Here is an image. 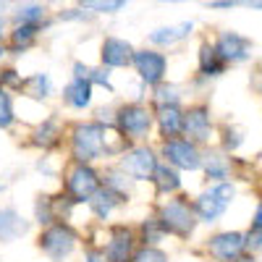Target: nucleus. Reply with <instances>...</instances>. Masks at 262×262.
<instances>
[{"mask_svg":"<svg viewBox=\"0 0 262 262\" xmlns=\"http://www.w3.org/2000/svg\"><path fill=\"white\" fill-rule=\"evenodd\" d=\"M71 147H74V158L81 165H86L105 152V128L100 123H79L74 128Z\"/></svg>","mask_w":262,"mask_h":262,"instance_id":"f257e3e1","label":"nucleus"},{"mask_svg":"<svg viewBox=\"0 0 262 262\" xmlns=\"http://www.w3.org/2000/svg\"><path fill=\"white\" fill-rule=\"evenodd\" d=\"M158 221H160L163 231L176 233V236H181V238L191 236V231H194V226H196L194 210H191L189 202H184V200H170L168 205H163Z\"/></svg>","mask_w":262,"mask_h":262,"instance_id":"f03ea898","label":"nucleus"},{"mask_svg":"<svg viewBox=\"0 0 262 262\" xmlns=\"http://www.w3.org/2000/svg\"><path fill=\"white\" fill-rule=\"evenodd\" d=\"M233 194H236V189H233L231 184H217V186H212L210 191H205L200 200H196V205H194L196 217H200V221H205V223H215L217 217L226 212V207L233 202Z\"/></svg>","mask_w":262,"mask_h":262,"instance_id":"7ed1b4c3","label":"nucleus"},{"mask_svg":"<svg viewBox=\"0 0 262 262\" xmlns=\"http://www.w3.org/2000/svg\"><path fill=\"white\" fill-rule=\"evenodd\" d=\"M116 123L121 128L123 137H131V139H144L152 128V113L147 111L144 105L139 102H131V105H123L118 116H116Z\"/></svg>","mask_w":262,"mask_h":262,"instance_id":"20e7f679","label":"nucleus"},{"mask_svg":"<svg viewBox=\"0 0 262 262\" xmlns=\"http://www.w3.org/2000/svg\"><path fill=\"white\" fill-rule=\"evenodd\" d=\"M76 247V233L69 228V226H63V223H55L50 226L45 233L39 236V249L45 252L48 257H53L55 262H60L63 257H69Z\"/></svg>","mask_w":262,"mask_h":262,"instance_id":"39448f33","label":"nucleus"},{"mask_svg":"<svg viewBox=\"0 0 262 262\" xmlns=\"http://www.w3.org/2000/svg\"><path fill=\"white\" fill-rule=\"evenodd\" d=\"M155 168H158V158L149 147L128 149L123 155V160H121V170L126 173V176H131L134 181H152Z\"/></svg>","mask_w":262,"mask_h":262,"instance_id":"423d86ee","label":"nucleus"},{"mask_svg":"<svg viewBox=\"0 0 262 262\" xmlns=\"http://www.w3.org/2000/svg\"><path fill=\"white\" fill-rule=\"evenodd\" d=\"M163 158L168 160L170 168L181 170H196L202 165V155L191 139H168L163 144Z\"/></svg>","mask_w":262,"mask_h":262,"instance_id":"0eeeda50","label":"nucleus"},{"mask_svg":"<svg viewBox=\"0 0 262 262\" xmlns=\"http://www.w3.org/2000/svg\"><path fill=\"white\" fill-rule=\"evenodd\" d=\"M137 66V74L142 76L144 84L149 86H160L163 76H165V69H168V60L163 53L158 50H134V60H131Z\"/></svg>","mask_w":262,"mask_h":262,"instance_id":"6e6552de","label":"nucleus"},{"mask_svg":"<svg viewBox=\"0 0 262 262\" xmlns=\"http://www.w3.org/2000/svg\"><path fill=\"white\" fill-rule=\"evenodd\" d=\"M247 247V236L244 233H238V231H226V233H215L210 242H207V249L215 259H221V262H233L242 257Z\"/></svg>","mask_w":262,"mask_h":262,"instance_id":"1a4fd4ad","label":"nucleus"},{"mask_svg":"<svg viewBox=\"0 0 262 262\" xmlns=\"http://www.w3.org/2000/svg\"><path fill=\"white\" fill-rule=\"evenodd\" d=\"M97 191H100V176L90 165H76L69 176V194L74 196V202H90Z\"/></svg>","mask_w":262,"mask_h":262,"instance_id":"9d476101","label":"nucleus"},{"mask_svg":"<svg viewBox=\"0 0 262 262\" xmlns=\"http://www.w3.org/2000/svg\"><path fill=\"white\" fill-rule=\"evenodd\" d=\"M249 39L242 37L238 32H223L221 37H217V45H215V53L221 55L223 63H238V60H244L249 58Z\"/></svg>","mask_w":262,"mask_h":262,"instance_id":"9b49d317","label":"nucleus"},{"mask_svg":"<svg viewBox=\"0 0 262 262\" xmlns=\"http://www.w3.org/2000/svg\"><path fill=\"white\" fill-rule=\"evenodd\" d=\"M100 58L105 66L111 69H123L134 60V48L128 45L126 39H118V37H105L102 48H100Z\"/></svg>","mask_w":262,"mask_h":262,"instance_id":"f8f14e48","label":"nucleus"},{"mask_svg":"<svg viewBox=\"0 0 262 262\" xmlns=\"http://www.w3.org/2000/svg\"><path fill=\"white\" fill-rule=\"evenodd\" d=\"M184 134L191 137V142H205L210 139V111L205 105L189 107L184 113Z\"/></svg>","mask_w":262,"mask_h":262,"instance_id":"ddd939ff","label":"nucleus"},{"mask_svg":"<svg viewBox=\"0 0 262 262\" xmlns=\"http://www.w3.org/2000/svg\"><path fill=\"white\" fill-rule=\"evenodd\" d=\"M158 128L163 139H176L184 131V113L179 111V105H163L158 107Z\"/></svg>","mask_w":262,"mask_h":262,"instance_id":"4468645a","label":"nucleus"},{"mask_svg":"<svg viewBox=\"0 0 262 262\" xmlns=\"http://www.w3.org/2000/svg\"><path fill=\"white\" fill-rule=\"evenodd\" d=\"M131 247H134V238H131V231L118 226L113 228L111 233V244L105 247V259H111V262H126V257L131 254Z\"/></svg>","mask_w":262,"mask_h":262,"instance_id":"2eb2a0df","label":"nucleus"},{"mask_svg":"<svg viewBox=\"0 0 262 262\" xmlns=\"http://www.w3.org/2000/svg\"><path fill=\"white\" fill-rule=\"evenodd\" d=\"M27 228H29V223L13 207L0 210V242H13V238L24 236Z\"/></svg>","mask_w":262,"mask_h":262,"instance_id":"dca6fc26","label":"nucleus"},{"mask_svg":"<svg viewBox=\"0 0 262 262\" xmlns=\"http://www.w3.org/2000/svg\"><path fill=\"white\" fill-rule=\"evenodd\" d=\"M191 29H194L191 21H181V24H173V27H160L155 32H149V42L152 45H176V42H181L191 34Z\"/></svg>","mask_w":262,"mask_h":262,"instance_id":"f3484780","label":"nucleus"},{"mask_svg":"<svg viewBox=\"0 0 262 262\" xmlns=\"http://www.w3.org/2000/svg\"><path fill=\"white\" fill-rule=\"evenodd\" d=\"M63 100L69 102L71 107H76V111H81V107H86L92 102V84L84 81V79H74L63 90Z\"/></svg>","mask_w":262,"mask_h":262,"instance_id":"a211bd4d","label":"nucleus"},{"mask_svg":"<svg viewBox=\"0 0 262 262\" xmlns=\"http://www.w3.org/2000/svg\"><path fill=\"white\" fill-rule=\"evenodd\" d=\"M152 181H155L158 191L160 194H170L176 191L181 186V179H179V170L170 168V165H158L155 168V176H152Z\"/></svg>","mask_w":262,"mask_h":262,"instance_id":"6ab92c4d","label":"nucleus"},{"mask_svg":"<svg viewBox=\"0 0 262 262\" xmlns=\"http://www.w3.org/2000/svg\"><path fill=\"white\" fill-rule=\"evenodd\" d=\"M118 202H121V196L113 194L111 189H100V191L92 196V200H90V205H92V210H95L97 217H107V215L116 210Z\"/></svg>","mask_w":262,"mask_h":262,"instance_id":"aec40b11","label":"nucleus"},{"mask_svg":"<svg viewBox=\"0 0 262 262\" xmlns=\"http://www.w3.org/2000/svg\"><path fill=\"white\" fill-rule=\"evenodd\" d=\"M200 69L205 76H221L223 74V60L215 53V45H202L200 50Z\"/></svg>","mask_w":262,"mask_h":262,"instance_id":"412c9836","label":"nucleus"},{"mask_svg":"<svg viewBox=\"0 0 262 262\" xmlns=\"http://www.w3.org/2000/svg\"><path fill=\"white\" fill-rule=\"evenodd\" d=\"M37 29H39V27H34V24H21V27H16L13 34H11L13 50H27L32 42H34V37H37Z\"/></svg>","mask_w":262,"mask_h":262,"instance_id":"4be33fe9","label":"nucleus"},{"mask_svg":"<svg viewBox=\"0 0 262 262\" xmlns=\"http://www.w3.org/2000/svg\"><path fill=\"white\" fill-rule=\"evenodd\" d=\"M205 173H207V179H215V181H221L228 176V160L223 155H207L205 160Z\"/></svg>","mask_w":262,"mask_h":262,"instance_id":"5701e85b","label":"nucleus"},{"mask_svg":"<svg viewBox=\"0 0 262 262\" xmlns=\"http://www.w3.org/2000/svg\"><path fill=\"white\" fill-rule=\"evenodd\" d=\"M16 18L21 21V24H34V27H39V21L45 18V6H34V3L18 6V8H16Z\"/></svg>","mask_w":262,"mask_h":262,"instance_id":"b1692460","label":"nucleus"},{"mask_svg":"<svg viewBox=\"0 0 262 262\" xmlns=\"http://www.w3.org/2000/svg\"><path fill=\"white\" fill-rule=\"evenodd\" d=\"M27 90H29V95H34V97H42L45 100L48 95H50V76L48 74H34L27 84Z\"/></svg>","mask_w":262,"mask_h":262,"instance_id":"393cba45","label":"nucleus"},{"mask_svg":"<svg viewBox=\"0 0 262 262\" xmlns=\"http://www.w3.org/2000/svg\"><path fill=\"white\" fill-rule=\"evenodd\" d=\"M163 233H165V231H163V226H160L158 217H149V221L142 226V238H144V247H147V244H149V247H152V244H158L160 238H163Z\"/></svg>","mask_w":262,"mask_h":262,"instance_id":"a878e982","label":"nucleus"},{"mask_svg":"<svg viewBox=\"0 0 262 262\" xmlns=\"http://www.w3.org/2000/svg\"><path fill=\"white\" fill-rule=\"evenodd\" d=\"M11 123H13V100L0 86V128H8Z\"/></svg>","mask_w":262,"mask_h":262,"instance_id":"bb28decb","label":"nucleus"},{"mask_svg":"<svg viewBox=\"0 0 262 262\" xmlns=\"http://www.w3.org/2000/svg\"><path fill=\"white\" fill-rule=\"evenodd\" d=\"M37 144H42V147H50L53 142H55V137H58V123L55 121H45L39 128H37Z\"/></svg>","mask_w":262,"mask_h":262,"instance_id":"cd10ccee","label":"nucleus"},{"mask_svg":"<svg viewBox=\"0 0 262 262\" xmlns=\"http://www.w3.org/2000/svg\"><path fill=\"white\" fill-rule=\"evenodd\" d=\"M134 262H168V254L155 249V247H142L134 254Z\"/></svg>","mask_w":262,"mask_h":262,"instance_id":"c85d7f7f","label":"nucleus"},{"mask_svg":"<svg viewBox=\"0 0 262 262\" xmlns=\"http://www.w3.org/2000/svg\"><path fill=\"white\" fill-rule=\"evenodd\" d=\"M84 8H90V11H97V13H116V11H121V8H126V3L123 0H116V3H97V0H90V3H84Z\"/></svg>","mask_w":262,"mask_h":262,"instance_id":"c756f323","label":"nucleus"},{"mask_svg":"<svg viewBox=\"0 0 262 262\" xmlns=\"http://www.w3.org/2000/svg\"><path fill=\"white\" fill-rule=\"evenodd\" d=\"M158 102L163 105H176L179 102V90L176 86H158Z\"/></svg>","mask_w":262,"mask_h":262,"instance_id":"7c9ffc66","label":"nucleus"},{"mask_svg":"<svg viewBox=\"0 0 262 262\" xmlns=\"http://www.w3.org/2000/svg\"><path fill=\"white\" fill-rule=\"evenodd\" d=\"M90 84H102V86H107V90L113 92L111 81H107V71H102V69H90Z\"/></svg>","mask_w":262,"mask_h":262,"instance_id":"2f4dec72","label":"nucleus"},{"mask_svg":"<svg viewBox=\"0 0 262 262\" xmlns=\"http://www.w3.org/2000/svg\"><path fill=\"white\" fill-rule=\"evenodd\" d=\"M247 244H252V247H262V231H249Z\"/></svg>","mask_w":262,"mask_h":262,"instance_id":"473e14b6","label":"nucleus"},{"mask_svg":"<svg viewBox=\"0 0 262 262\" xmlns=\"http://www.w3.org/2000/svg\"><path fill=\"white\" fill-rule=\"evenodd\" d=\"M252 231H262V202H259V207H257V212H254V221H252Z\"/></svg>","mask_w":262,"mask_h":262,"instance_id":"72a5a7b5","label":"nucleus"},{"mask_svg":"<svg viewBox=\"0 0 262 262\" xmlns=\"http://www.w3.org/2000/svg\"><path fill=\"white\" fill-rule=\"evenodd\" d=\"M86 262H105V254L97 252V249H90L86 252Z\"/></svg>","mask_w":262,"mask_h":262,"instance_id":"f704fd0d","label":"nucleus"},{"mask_svg":"<svg viewBox=\"0 0 262 262\" xmlns=\"http://www.w3.org/2000/svg\"><path fill=\"white\" fill-rule=\"evenodd\" d=\"M210 8H233V3H210Z\"/></svg>","mask_w":262,"mask_h":262,"instance_id":"c9c22d12","label":"nucleus"},{"mask_svg":"<svg viewBox=\"0 0 262 262\" xmlns=\"http://www.w3.org/2000/svg\"><path fill=\"white\" fill-rule=\"evenodd\" d=\"M0 34H3V18H0Z\"/></svg>","mask_w":262,"mask_h":262,"instance_id":"e433bc0d","label":"nucleus"}]
</instances>
